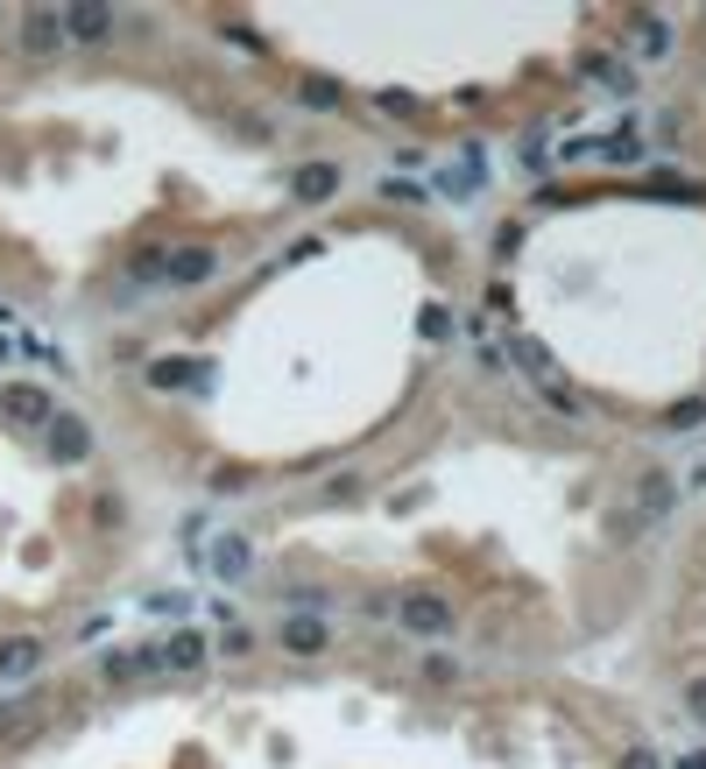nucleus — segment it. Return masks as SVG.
<instances>
[{
	"instance_id": "nucleus-15",
	"label": "nucleus",
	"mask_w": 706,
	"mask_h": 769,
	"mask_svg": "<svg viewBox=\"0 0 706 769\" xmlns=\"http://www.w3.org/2000/svg\"><path fill=\"white\" fill-rule=\"evenodd\" d=\"M297 99H304V107H325V113H333L347 93H339V79H304V85H297Z\"/></svg>"
},
{
	"instance_id": "nucleus-6",
	"label": "nucleus",
	"mask_w": 706,
	"mask_h": 769,
	"mask_svg": "<svg viewBox=\"0 0 706 769\" xmlns=\"http://www.w3.org/2000/svg\"><path fill=\"white\" fill-rule=\"evenodd\" d=\"M213 268H219L213 248H170V254H163V276H170L177 290H184V283H205Z\"/></svg>"
},
{
	"instance_id": "nucleus-5",
	"label": "nucleus",
	"mask_w": 706,
	"mask_h": 769,
	"mask_svg": "<svg viewBox=\"0 0 706 769\" xmlns=\"http://www.w3.org/2000/svg\"><path fill=\"white\" fill-rule=\"evenodd\" d=\"M205 657H213L205 628H170V642H163V671H205Z\"/></svg>"
},
{
	"instance_id": "nucleus-12",
	"label": "nucleus",
	"mask_w": 706,
	"mask_h": 769,
	"mask_svg": "<svg viewBox=\"0 0 706 769\" xmlns=\"http://www.w3.org/2000/svg\"><path fill=\"white\" fill-rule=\"evenodd\" d=\"M22 43H28L36 57H50L57 43H64V14H28V22H22Z\"/></svg>"
},
{
	"instance_id": "nucleus-3",
	"label": "nucleus",
	"mask_w": 706,
	"mask_h": 769,
	"mask_svg": "<svg viewBox=\"0 0 706 769\" xmlns=\"http://www.w3.org/2000/svg\"><path fill=\"white\" fill-rule=\"evenodd\" d=\"M0 417L22 424V431H50L57 424V396H50V388H36V382H8V388H0Z\"/></svg>"
},
{
	"instance_id": "nucleus-22",
	"label": "nucleus",
	"mask_w": 706,
	"mask_h": 769,
	"mask_svg": "<svg viewBox=\"0 0 706 769\" xmlns=\"http://www.w3.org/2000/svg\"><path fill=\"white\" fill-rule=\"evenodd\" d=\"M219 650H227V657H240V650H254V636H248V628H240V622H227V636H219Z\"/></svg>"
},
{
	"instance_id": "nucleus-23",
	"label": "nucleus",
	"mask_w": 706,
	"mask_h": 769,
	"mask_svg": "<svg viewBox=\"0 0 706 769\" xmlns=\"http://www.w3.org/2000/svg\"><path fill=\"white\" fill-rule=\"evenodd\" d=\"M685 706H693V713L706 720V677H699V685H693V692H685Z\"/></svg>"
},
{
	"instance_id": "nucleus-21",
	"label": "nucleus",
	"mask_w": 706,
	"mask_h": 769,
	"mask_svg": "<svg viewBox=\"0 0 706 769\" xmlns=\"http://www.w3.org/2000/svg\"><path fill=\"white\" fill-rule=\"evenodd\" d=\"M671 502V480H657V473H643V508H665Z\"/></svg>"
},
{
	"instance_id": "nucleus-18",
	"label": "nucleus",
	"mask_w": 706,
	"mask_h": 769,
	"mask_svg": "<svg viewBox=\"0 0 706 769\" xmlns=\"http://www.w3.org/2000/svg\"><path fill=\"white\" fill-rule=\"evenodd\" d=\"M417 325H424V339H453V311H439V304H431Z\"/></svg>"
},
{
	"instance_id": "nucleus-11",
	"label": "nucleus",
	"mask_w": 706,
	"mask_h": 769,
	"mask_svg": "<svg viewBox=\"0 0 706 769\" xmlns=\"http://www.w3.org/2000/svg\"><path fill=\"white\" fill-rule=\"evenodd\" d=\"M43 663V642L36 636H8L0 642V677H28Z\"/></svg>"
},
{
	"instance_id": "nucleus-17",
	"label": "nucleus",
	"mask_w": 706,
	"mask_h": 769,
	"mask_svg": "<svg viewBox=\"0 0 706 769\" xmlns=\"http://www.w3.org/2000/svg\"><path fill=\"white\" fill-rule=\"evenodd\" d=\"M28 720H36V699H14V706H0V734L28 728Z\"/></svg>"
},
{
	"instance_id": "nucleus-4",
	"label": "nucleus",
	"mask_w": 706,
	"mask_h": 769,
	"mask_svg": "<svg viewBox=\"0 0 706 769\" xmlns=\"http://www.w3.org/2000/svg\"><path fill=\"white\" fill-rule=\"evenodd\" d=\"M276 642H283L290 657H319V650H333V628H325L319 614H290V622L276 628Z\"/></svg>"
},
{
	"instance_id": "nucleus-8",
	"label": "nucleus",
	"mask_w": 706,
	"mask_h": 769,
	"mask_svg": "<svg viewBox=\"0 0 706 769\" xmlns=\"http://www.w3.org/2000/svg\"><path fill=\"white\" fill-rule=\"evenodd\" d=\"M64 36L71 43H107L113 36V8H93V0H85V8H64Z\"/></svg>"
},
{
	"instance_id": "nucleus-14",
	"label": "nucleus",
	"mask_w": 706,
	"mask_h": 769,
	"mask_svg": "<svg viewBox=\"0 0 706 769\" xmlns=\"http://www.w3.org/2000/svg\"><path fill=\"white\" fill-rule=\"evenodd\" d=\"M148 382H156V388H191V382H205V368H199V360H156Z\"/></svg>"
},
{
	"instance_id": "nucleus-7",
	"label": "nucleus",
	"mask_w": 706,
	"mask_h": 769,
	"mask_svg": "<svg viewBox=\"0 0 706 769\" xmlns=\"http://www.w3.org/2000/svg\"><path fill=\"white\" fill-rule=\"evenodd\" d=\"M43 438H50V459H64V466H79L85 452H93V431H85L79 417H64V410H57V424L43 431Z\"/></svg>"
},
{
	"instance_id": "nucleus-19",
	"label": "nucleus",
	"mask_w": 706,
	"mask_h": 769,
	"mask_svg": "<svg viewBox=\"0 0 706 769\" xmlns=\"http://www.w3.org/2000/svg\"><path fill=\"white\" fill-rule=\"evenodd\" d=\"M453 677H459L453 657H424V685H453Z\"/></svg>"
},
{
	"instance_id": "nucleus-20",
	"label": "nucleus",
	"mask_w": 706,
	"mask_h": 769,
	"mask_svg": "<svg viewBox=\"0 0 706 769\" xmlns=\"http://www.w3.org/2000/svg\"><path fill=\"white\" fill-rule=\"evenodd\" d=\"M622 769H665V756H657V748H622Z\"/></svg>"
},
{
	"instance_id": "nucleus-16",
	"label": "nucleus",
	"mask_w": 706,
	"mask_h": 769,
	"mask_svg": "<svg viewBox=\"0 0 706 769\" xmlns=\"http://www.w3.org/2000/svg\"><path fill=\"white\" fill-rule=\"evenodd\" d=\"M636 43H643L650 57H665V50H671V28H665V22H636Z\"/></svg>"
},
{
	"instance_id": "nucleus-1",
	"label": "nucleus",
	"mask_w": 706,
	"mask_h": 769,
	"mask_svg": "<svg viewBox=\"0 0 706 769\" xmlns=\"http://www.w3.org/2000/svg\"><path fill=\"white\" fill-rule=\"evenodd\" d=\"M516 368L530 374V388L545 396V410H559V417H587V402H579V388L565 382V368L545 353V346H530V339H516Z\"/></svg>"
},
{
	"instance_id": "nucleus-13",
	"label": "nucleus",
	"mask_w": 706,
	"mask_h": 769,
	"mask_svg": "<svg viewBox=\"0 0 706 769\" xmlns=\"http://www.w3.org/2000/svg\"><path fill=\"white\" fill-rule=\"evenodd\" d=\"M248 565H254V557H248V544H240V537H219V544H213V572H219L227 586L248 579Z\"/></svg>"
},
{
	"instance_id": "nucleus-9",
	"label": "nucleus",
	"mask_w": 706,
	"mask_h": 769,
	"mask_svg": "<svg viewBox=\"0 0 706 769\" xmlns=\"http://www.w3.org/2000/svg\"><path fill=\"white\" fill-rule=\"evenodd\" d=\"M290 191H297L304 205H325V199L339 191V163H304V170L290 177Z\"/></svg>"
},
{
	"instance_id": "nucleus-2",
	"label": "nucleus",
	"mask_w": 706,
	"mask_h": 769,
	"mask_svg": "<svg viewBox=\"0 0 706 769\" xmlns=\"http://www.w3.org/2000/svg\"><path fill=\"white\" fill-rule=\"evenodd\" d=\"M396 628H403V636H417V642H445L459 628V614H453V600H445V593H403L396 600Z\"/></svg>"
},
{
	"instance_id": "nucleus-10",
	"label": "nucleus",
	"mask_w": 706,
	"mask_h": 769,
	"mask_svg": "<svg viewBox=\"0 0 706 769\" xmlns=\"http://www.w3.org/2000/svg\"><path fill=\"white\" fill-rule=\"evenodd\" d=\"M163 671V650L156 642H142V650H113L107 657V677H156Z\"/></svg>"
}]
</instances>
